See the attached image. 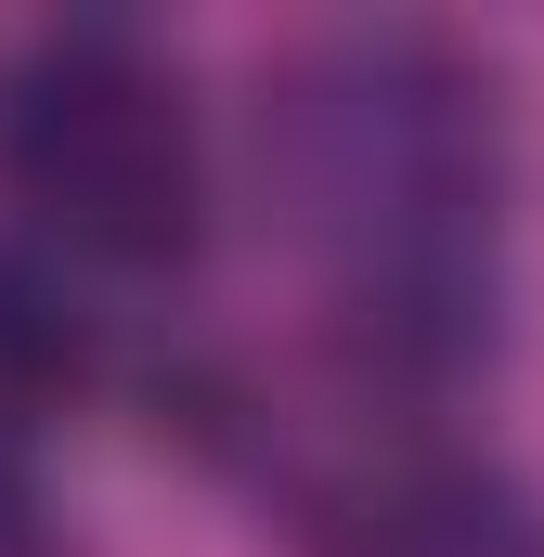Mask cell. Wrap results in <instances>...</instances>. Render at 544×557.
<instances>
[{
    "label": "cell",
    "mask_w": 544,
    "mask_h": 557,
    "mask_svg": "<svg viewBox=\"0 0 544 557\" xmlns=\"http://www.w3.org/2000/svg\"><path fill=\"white\" fill-rule=\"evenodd\" d=\"M260 195L311 260L324 311L403 363L454 376L506 298V104L441 26H324L260 78Z\"/></svg>",
    "instance_id": "obj_1"
},
{
    "label": "cell",
    "mask_w": 544,
    "mask_h": 557,
    "mask_svg": "<svg viewBox=\"0 0 544 557\" xmlns=\"http://www.w3.org/2000/svg\"><path fill=\"white\" fill-rule=\"evenodd\" d=\"M0 195L91 273H182L208 247V131L131 26H52L0 78Z\"/></svg>",
    "instance_id": "obj_2"
},
{
    "label": "cell",
    "mask_w": 544,
    "mask_h": 557,
    "mask_svg": "<svg viewBox=\"0 0 544 557\" xmlns=\"http://www.w3.org/2000/svg\"><path fill=\"white\" fill-rule=\"evenodd\" d=\"M298 532L324 557H544V506L506 467L428 454V441H363L350 467L298 480Z\"/></svg>",
    "instance_id": "obj_3"
},
{
    "label": "cell",
    "mask_w": 544,
    "mask_h": 557,
    "mask_svg": "<svg viewBox=\"0 0 544 557\" xmlns=\"http://www.w3.org/2000/svg\"><path fill=\"white\" fill-rule=\"evenodd\" d=\"M52 376H78V324L52 311V285L0 273V389H52Z\"/></svg>",
    "instance_id": "obj_4"
},
{
    "label": "cell",
    "mask_w": 544,
    "mask_h": 557,
    "mask_svg": "<svg viewBox=\"0 0 544 557\" xmlns=\"http://www.w3.org/2000/svg\"><path fill=\"white\" fill-rule=\"evenodd\" d=\"M0 557H52V519H39V493L0 467Z\"/></svg>",
    "instance_id": "obj_5"
}]
</instances>
